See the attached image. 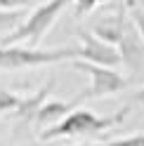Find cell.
Segmentation results:
<instances>
[{
	"instance_id": "6da1fadb",
	"label": "cell",
	"mask_w": 144,
	"mask_h": 146,
	"mask_svg": "<svg viewBox=\"0 0 144 146\" xmlns=\"http://www.w3.org/2000/svg\"><path fill=\"white\" fill-rule=\"evenodd\" d=\"M130 108L123 106L121 111H116L111 115H97L87 108H73L66 118H61L57 125L47 127V130L40 132V139L43 141H50V139H64V137H80V134H99L104 130H111L118 123L125 120Z\"/></svg>"
},
{
	"instance_id": "7a4b0ae2",
	"label": "cell",
	"mask_w": 144,
	"mask_h": 146,
	"mask_svg": "<svg viewBox=\"0 0 144 146\" xmlns=\"http://www.w3.org/2000/svg\"><path fill=\"white\" fill-rule=\"evenodd\" d=\"M78 47H21V45H0V71H19V68H38L47 64L73 61L78 59Z\"/></svg>"
},
{
	"instance_id": "3957f363",
	"label": "cell",
	"mask_w": 144,
	"mask_h": 146,
	"mask_svg": "<svg viewBox=\"0 0 144 146\" xmlns=\"http://www.w3.org/2000/svg\"><path fill=\"white\" fill-rule=\"evenodd\" d=\"M69 3H73V0H47V3H43L40 7H35L17 29H12L7 35H3L0 45L31 42V47H35V45L43 40V35L50 31V26L57 21V17L66 10Z\"/></svg>"
},
{
	"instance_id": "277c9868",
	"label": "cell",
	"mask_w": 144,
	"mask_h": 146,
	"mask_svg": "<svg viewBox=\"0 0 144 146\" xmlns=\"http://www.w3.org/2000/svg\"><path fill=\"white\" fill-rule=\"evenodd\" d=\"M71 66L76 71L87 73V78H90V87L78 94L80 102H83V99H99V97L118 94V92H123V90L128 87V78H123L116 68L97 66V64H90V61H83V59H73Z\"/></svg>"
},
{
	"instance_id": "5b68a950",
	"label": "cell",
	"mask_w": 144,
	"mask_h": 146,
	"mask_svg": "<svg viewBox=\"0 0 144 146\" xmlns=\"http://www.w3.org/2000/svg\"><path fill=\"white\" fill-rule=\"evenodd\" d=\"M80 38V47H78V59L83 61H90V64H97V66H109V68H116L121 64V52L116 45L111 42H104L102 38H97L92 31H80L78 33Z\"/></svg>"
},
{
	"instance_id": "8992f818",
	"label": "cell",
	"mask_w": 144,
	"mask_h": 146,
	"mask_svg": "<svg viewBox=\"0 0 144 146\" xmlns=\"http://www.w3.org/2000/svg\"><path fill=\"white\" fill-rule=\"evenodd\" d=\"M118 52H121V64H125L130 73L144 71V40L132 21L125 24V31L118 40Z\"/></svg>"
},
{
	"instance_id": "52a82bcc",
	"label": "cell",
	"mask_w": 144,
	"mask_h": 146,
	"mask_svg": "<svg viewBox=\"0 0 144 146\" xmlns=\"http://www.w3.org/2000/svg\"><path fill=\"white\" fill-rule=\"evenodd\" d=\"M78 102H80V97H76L73 102H61V99H47L40 108H38V113H35V125L38 127H43V130H47V127H52V125H57L61 118H66L73 108L78 106ZM40 130V132H43Z\"/></svg>"
},
{
	"instance_id": "ba28073f",
	"label": "cell",
	"mask_w": 144,
	"mask_h": 146,
	"mask_svg": "<svg viewBox=\"0 0 144 146\" xmlns=\"http://www.w3.org/2000/svg\"><path fill=\"white\" fill-rule=\"evenodd\" d=\"M125 24H128L125 14L123 12H116V14H109V17L97 19L95 26H92V33L97 35V38H102L104 42H111V45L118 47V40H121L123 31H125Z\"/></svg>"
},
{
	"instance_id": "9c48e42d",
	"label": "cell",
	"mask_w": 144,
	"mask_h": 146,
	"mask_svg": "<svg viewBox=\"0 0 144 146\" xmlns=\"http://www.w3.org/2000/svg\"><path fill=\"white\" fill-rule=\"evenodd\" d=\"M52 90H55V80H50L47 85H43L35 94L24 97V102H21V106L14 111V115L19 118L21 123H33V118H35V113H38V108L47 102V97L52 94Z\"/></svg>"
},
{
	"instance_id": "30bf717a",
	"label": "cell",
	"mask_w": 144,
	"mask_h": 146,
	"mask_svg": "<svg viewBox=\"0 0 144 146\" xmlns=\"http://www.w3.org/2000/svg\"><path fill=\"white\" fill-rule=\"evenodd\" d=\"M21 102H24L21 94H14V92H10V90H3V87H0V115L14 113L17 108L21 106Z\"/></svg>"
},
{
	"instance_id": "8fae6325",
	"label": "cell",
	"mask_w": 144,
	"mask_h": 146,
	"mask_svg": "<svg viewBox=\"0 0 144 146\" xmlns=\"http://www.w3.org/2000/svg\"><path fill=\"white\" fill-rule=\"evenodd\" d=\"M130 21L135 24V29L139 31L142 40H144V0H132V5H130Z\"/></svg>"
},
{
	"instance_id": "7c38bea8",
	"label": "cell",
	"mask_w": 144,
	"mask_h": 146,
	"mask_svg": "<svg viewBox=\"0 0 144 146\" xmlns=\"http://www.w3.org/2000/svg\"><path fill=\"white\" fill-rule=\"evenodd\" d=\"M97 146H144V134H130V137H121V139H111Z\"/></svg>"
},
{
	"instance_id": "4fadbf2b",
	"label": "cell",
	"mask_w": 144,
	"mask_h": 146,
	"mask_svg": "<svg viewBox=\"0 0 144 146\" xmlns=\"http://www.w3.org/2000/svg\"><path fill=\"white\" fill-rule=\"evenodd\" d=\"M73 5H76V14H87L99 3H97V0H73Z\"/></svg>"
},
{
	"instance_id": "5bb4252c",
	"label": "cell",
	"mask_w": 144,
	"mask_h": 146,
	"mask_svg": "<svg viewBox=\"0 0 144 146\" xmlns=\"http://www.w3.org/2000/svg\"><path fill=\"white\" fill-rule=\"evenodd\" d=\"M31 0H0V12L5 10H24Z\"/></svg>"
},
{
	"instance_id": "9a60e30c",
	"label": "cell",
	"mask_w": 144,
	"mask_h": 146,
	"mask_svg": "<svg viewBox=\"0 0 144 146\" xmlns=\"http://www.w3.org/2000/svg\"><path fill=\"white\" fill-rule=\"evenodd\" d=\"M135 102H137V104H144V87L135 92Z\"/></svg>"
},
{
	"instance_id": "2e32d148",
	"label": "cell",
	"mask_w": 144,
	"mask_h": 146,
	"mask_svg": "<svg viewBox=\"0 0 144 146\" xmlns=\"http://www.w3.org/2000/svg\"><path fill=\"white\" fill-rule=\"evenodd\" d=\"M97 3H104V0H97Z\"/></svg>"
},
{
	"instance_id": "e0dca14e",
	"label": "cell",
	"mask_w": 144,
	"mask_h": 146,
	"mask_svg": "<svg viewBox=\"0 0 144 146\" xmlns=\"http://www.w3.org/2000/svg\"><path fill=\"white\" fill-rule=\"evenodd\" d=\"M80 146H85V144H80Z\"/></svg>"
}]
</instances>
